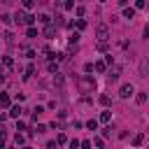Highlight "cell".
Instances as JSON below:
<instances>
[{"label": "cell", "mask_w": 149, "mask_h": 149, "mask_svg": "<svg viewBox=\"0 0 149 149\" xmlns=\"http://www.w3.org/2000/svg\"><path fill=\"white\" fill-rule=\"evenodd\" d=\"M100 105L109 107V105H112V98H109V95H100Z\"/></svg>", "instance_id": "obj_22"}, {"label": "cell", "mask_w": 149, "mask_h": 149, "mask_svg": "<svg viewBox=\"0 0 149 149\" xmlns=\"http://www.w3.org/2000/svg\"><path fill=\"white\" fill-rule=\"evenodd\" d=\"M93 70H95L93 63H86V65H84V72H93Z\"/></svg>", "instance_id": "obj_32"}, {"label": "cell", "mask_w": 149, "mask_h": 149, "mask_svg": "<svg viewBox=\"0 0 149 149\" xmlns=\"http://www.w3.org/2000/svg\"><path fill=\"white\" fill-rule=\"evenodd\" d=\"M0 105H2V107H12V98H9L7 93H0Z\"/></svg>", "instance_id": "obj_7"}, {"label": "cell", "mask_w": 149, "mask_h": 149, "mask_svg": "<svg viewBox=\"0 0 149 149\" xmlns=\"http://www.w3.org/2000/svg\"><path fill=\"white\" fill-rule=\"evenodd\" d=\"M142 142H144V135H142V133H137V135L133 137V147H142Z\"/></svg>", "instance_id": "obj_13"}, {"label": "cell", "mask_w": 149, "mask_h": 149, "mask_svg": "<svg viewBox=\"0 0 149 149\" xmlns=\"http://www.w3.org/2000/svg\"><path fill=\"white\" fill-rule=\"evenodd\" d=\"M61 7L63 9H74V0H61Z\"/></svg>", "instance_id": "obj_16"}, {"label": "cell", "mask_w": 149, "mask_h": 149, "mask_svg": "<svg viewBox=\"0 0 149 149\" xmlns=\"http://www.w3.org/2000/svg\"><path fill=\"white\" fill-rule=\"evenodd\" d=\"M35 5H37V0H23V7H26V9H33Z\"/></svg>", "instance_id": "obj_26"}, {"label": "cell", "mask_w": 149, "mask_h": 149, "mask_svg": "<svg viewBox=\"0 0 149 149\" xmlns=\"http://www.w3.org/2000/svg\"><path fill=\"white\" fill-rule=\"evenodd\" d=\"M54 33H56V28H54L51 23H47V28H44V37H54Z\"/></svg>", "instance_id": "obj_15"}, {"label": "cell", "mask_w": 149, "mask_h": 149, "mask_svg": "<svg viewBox=\"0 0 149 149\" xmlns=\"http://www.w3.org/2000/svg\"><path fill=\"white\" fill-rule=\"evenodd\" d=\"M135 102H137V105H144V102H147V93H144V91H140V93L135 95Z\"/></svg>", "instance_id": "obj_11"}, {"label": "cell", "mask_w": 149, "mask_h": 149, "mask_svg": "<svg viewBox=\"0 0 149 149\" xmlns=\"http://www.w3.org/2000/svg\"><path fill=\"white\" fill-rule=\"evenodd\" d=\"M33 74H35V65H28V68H26V74H23V79H30Z\"/></svg>", "instance_id": "obj_18"}, {"label": "cell", "mask_w": 149, "mask_h": 149, "mask_svg": "<svg viewBox=\"0 0 149 149\" xmlns=\"http://www.w3.org/2000/svg\"><path fill=\"white\" fill-rule=\"evenodd\" d=\"M56 142H58V144H68V137H65V133H61V135L56 137Z\"/></svg>", "instance_id": "obj_28"}, {"label": "cell", "mask_w": 149, "mask_h": 149, "mask_svg": "<svg viewBox=\"0 0 149 149\" xmlns=\"http://www.w3.org/2000/svg\"><path fill=\"white\" fill-rule=\"evenodd\" d=\"M133 93H135L133 84H121V86H119V95H121V98H130Z\"/></svg>", "instance_id": "obj_4"}, {"label": "cell", "mask_w": 149, "mask_h": 149, "mask_svg": "<svg viewBox=\"0 0 149 149\" xmlns=\"http://www.w3.org/2000/svg\"><path fill=\"white\" fill-rule=\"evenodd\" d=\"M98 51H105V54L109 51V47H107V40H105V42H98Z\"/></svg>", "instance_id": "obj_24"}, {"label": "cell", "mask_w": 149, "mask_h": 149, "mask_svg": "<svg viewBox=\"0 0 149 149\" xmlns=\"http://www.w3.org/2000/svg\"><path fill=\"white\" fill-rule=\"evenodd\" d=\"M7 116H9V114H2V112H0V123H2V121H5Z\"/></svg>", "instance_id": "obj_40"}, {"label": "cell", "mask_w": 149, "mask_h": 149, "mask_svg": "<svg viewBox=\"0 0 149 149\" xmlns=\"http://www.w3.org/2000/svg\"><path fill=\"white\" fill-rule=\"evenodd\" d=\"M147 7H149V0H147Z\"/></svg>", "instance_id": "obj_42"}, {"label": "cell", "mask_w": 149, "mask_h": 149, "mask_svg": "<svg viewBox=\"0 0 149 149\" xmlns=\"http://www.w3.org/2000/svg\"><path fill=\"white\" fill-rule=\"evenodd\" d=\"M68 144H70V147H72V149H77V147H81V142H79V140H70V142H68Z\"/></svg>", "instance_id": "obj_35"}, {"label": "cell", "mask_w": 149, "mask_h": 149, "mask_svg": "<svg viewBox=\"0 0 149 149\" xmlns=\"http://www.w3.org/2000/svg\"><path fill=\"white\" fill-rule=\"evenodd\" d=\"M119 77H121V68H119V65H112V68L107 70V79H109V81H116Z\"/></svg>", "instance_id": "obj_5"}, {"label": "cell", "mask_w": 149, "mask_h": 149, "mask_svg": "<svg viewBox=\"0 0 149 149\" xmlns=\"http://www.w3.org/2000/svg\"><path fill=\"white\" fill-rule=\"evenodd\" d=\"M14 142H16V144H23V142H26V137H23L21 133H16V135H14Z\"/></svg>", "instance_id": "obj_29"}, {"label": "cell", "mask_w": 149, "mask_h": 149, "mask_svg": "<svg viewBox=\"0 0 149 149\" xmlns=\"http://www.w3.org/2000/svg\"><path fill=\"white\" fill-rule=\"evenodd\" d=\"M105 63H107V65H114V56H112L109 51H107V56H105Z\"/></svg>", "instance_id": "obj_30"}, {"label": "cell", "mask_w": 149, "mask_h": 149, "mask_svg": "<svg viewBox=\"0 0 149 149\" xmlns=\"http://www.w3.org/2000/svg\"><path fill=\"white\" fill-rule=\"evenodd\" d=\"M109 116H112V112H109V109L100 112V121H102V123H107V121H109Z\"/></svg>", "instance_id": "obj_19"}, {"label": "cell", "mask_w": 149, "mask_h": 149, "mask_svg": "<svg viewBox=\"0 0 149 149\" xmlns=\"http://www.w3.org/2000/svg\"><path fill=\"white\" fill-rule=\"evenodd\" d=\"M100 2H107V0H100Z\"/></svg>", "instance_id": "obj_41"}, {"label": "cell", "mask_w": 149, "mask_h": 149, "mask_svg": "<svg viewBox=\"0 0 149 149\" xmlns=\"http://www.w3.org/2000/svg\"><path fill=\"white\" fill-rule=\"evenodd\" d=\"M144 37H147V40H149V23H147V26H144Z\"/></svg>", "instance_id": "obj_39"}, {"label": "cell", "mask_w": 149, "mask_h": 149, "mask_svg": "<svg viewBox=\"0 0 149 149\" xmlns=\"http://www.w3.org/2000/svg\"><path fill=\"white\" fill-rule=\"evenodd\" d=\"M84 126H86L88 130H98V119H88V121H86Z\"/></svg>", "instance_id": "obj_12"}, {"label": "cell", "mask_w": 149, "mask_h": 149, "mask_svg": "<svg viewBox=\"0 0 149 149\" xmlns=\"http://www.w3.org/2000/svg\"><path fill=\"white\" fill-rule=\"evenodd\" d=\"M135 7H137V9H142V7H147V0H135Z\"/></svg>", "instance_id": "obj_36"}, {"label": "cell", "mask_w": 149, "mask_h": 149, "mask_svg": "<svg viewBox=\"0 0 149 149\" xmlns=\"http://www.w3.org/2000/svg\"><path fill=\"white\" fill-rule=\"evenodd\" d=\"M140 77H147V63L140 65Z\"/></svg>", "instance_id": "obj_33"}, {"label": "cell", "mask_w": 149, "mask_h": 149, "mask_svg": "<svg viewBox=\"0 0 149 149\" xmlns=\"http://www.w3.org/2000/svg\"><path fill=\"white\" fill-rule=\"evenodd\" d=\"M74 14H77V16H84V14H86V7H84V5H77V7H74Z\"/></svg>", "instance_id": "obj_20"}, {"label": "cell", "mask_w": 149, "mask_h": 149, "mask_svg": "<svg viewBox=\"0 0 149 149\" xmlns=\"http://www.w3.org/2000/svg\"><path fill=\"white\" fill-rule=\"evenodd\" d=\"M26 35H28V37H37V28H33V26H26Z\"/></svg>", "instance_id": "obj_17"}, {"label": "cell", "mask_w": 149, "mask_h": 149, "mask_svg": "<svg viewBox=\"0 0 149 149\" xmlns=\"http://www.w3.org/2000/svg\"><path fill=\"white\" fill-rule=\"evenodd\" d=\"M112 130H114L112 126H105V128H102V137H109V135H112Z\"/></svg>", "instance_id": "obj_27"}, {"label": "cell", "mask_w": 149, "mask_h": 149, "mask_svg": "<svg viewBox=\"0 0 149 149\" xmlns=\"http://www.w3.org/2000/svg\"><path fill=\"white\" fill-rule=\"evenodd\" d=\"M37 21L47 26V23H51V16H49V14H37Z\"/></svg>", "instance_id": "obj_14"}, {"label": "cell", "mask_w": 149, "mask_h": 149, "mask_svg": "<svg viewBox=\"0 0 149 149\" xmlns=\"http://www.w3.org/2000/svg\"><path fill=\"white\" fill-rule=\"evenodd\" d=\"M116 5H121V7H126V5H128V0H116Z\"/></svg>", "instance_id": "obj_38"}, {"label": "cell", "mask_w": 149, "mask_h": 149, "mask_svg": "<svg viewBox=\"0 0 149 149\" xmlns=\"http://www.w3.org/2000/svg\"><path fill=\"white\" fill-rule=\"evenodd\" d=\"M42 112H44V107H42V105H35V109H33V119H37Z\"/></svg>", "instance_id": "obj_23"}, {"label": "cell", "mask_w": 149, "mask_h": 149, "mask_svg": "<svg viewBox=\"0 0 149 149\" xmlns=\"http://www.w3.org/2000/svg\"><path fill=\"white\" fill-rule=\"evenodd\" d=\"M14 21H16L19 26H33V23H35V16H33V14H28V12H23V9H16Z\"/></svg>", "instance_id": "obj_1"}, {"label": "cell", "mask_w": 149, "mask_h": 149, "mask_svg": "<svg viewBox=\"0 0 149 149\" xmlns=\"http://www.w3.org/2000/svg\"><path fill=\"white\" fill-rule=\"evenodd\" d=\"M21 112H23V109H21V105H12V107H9V112H7V114H9V116H12V119H19V116H21Z\"/></svg>", "instance_id": "obj_6"}, {"label": "cell", "mask_w": 149, "mask_h": 149, "mask_svg": "<svg viewBox=\"0 0 149 149\" xmlns=\"http://www.w3.org/2000/svg\"><path fill=\"white\" fill-rule=\"evenodd\" d=\"M93 65H95V72H107V63L105 61H95Z\"/></svg>", "instance_id": "obj_9"}, {"label": "cell", "mask_w": 149, "mask_h": 149, "mask_svg": "<svg viewBox=\"0 0 149 149\" xmlns=\"http://www.w3.org/2000/svg\"><path fill=\"white\" fill-rule=\"evenodd\" d=\"M2 65H5V68H12V65H14V61H12L9 56H2Z\"/></svg>", "instance_id": "obj_25"}, {"label": "cell", "mask_w": 149, "mask_h": 149, "mask_svg": "<svg viewBox=\"0 0 149 149\" xmlns=\"http://www.w3.org/2000/svg\"><path fill=\"white\" fill-rule=\"evenodd\" d=\"M95 37H98V42H105V40H109V28H107L105 23L95 26Z\"/></svg>", "instance_id": "obj_3"}, {"label": "cell", "mask_w": 149, "mask_h": 149, "mask_svg": "<svg viewBox=\"0 0 149 149\" xmlns=\"http://www.w3.org/2000/svg\"><path fill=\"white\" fill-rule=\"evenodd\" d=\"M79 86H81V91L86 93V91H93L95 88V79L93 77H88V74H84L81 79H79Z\"/></svg>", "instance_id": "obj_2"}, {"label": "cell", "mask_w": 149, "mask_h": 149, "mask_svg": "<svg viewBox=\"0 0 149 149\" xmlns=\"http://www.w3.org/2000/svg\"><path fill=\"white\" fill-rule=\"evenodd\" d=\"M123 19H135V9L133 7H123Z\"/></svg>", "instance_id": "obj_10"}, {"label": "cell", "mask_w": 149, "mask_h": 149, "mask_svg": "<svg viewBox=\"0 0 149 149\" xmlns=\"http://www.w3.org/2000/svg\"><path fill=\"white\" fill-rule=\"evenodd\" d=\"M47 70H49V72H58V61L49 58V63H47Z\"/></svg>", "instance_id": "obj_8"}, {"label": "cell", "mask_w": 149, "mask_h": 149, "mask_svg": "<svg viewBox=\"0 0 149 149\" xmlns=\"http://www.w3.org/2000/svg\"><path fill=\"white\" fill-rule=\"evenodd\" d=\"M72 26H77V30H84V28H86V21H84V19H77Z\"/></svg>", "instance_id": "obj_21"}, {"label": "cell", "mask_w": 149, "mask_h": 149, "mask_svg": "<svg viewBox=\"0 0 149 149\" xmlns=\"http://www.w3.org/2000/svg\"><path fill=\"white\" fill-rule=\"evenodd\" d=\"M79 42V33H72V37H70V44H77Z\"/></svg>", "instance_id": "obj_31"}, {"label": "cell", "mask_w": 149, "mask_h": 149, "mask_svg": "<svg viewBox=\"0 0 149 149\" xmlns=\"http://www.w3.org/2000/svg\"><path fill=\"white\" fill-rule=\"evenodd\" d=\"M54 84H58V86H61V84H63V77H61V74H58V72H56V74H54Z\"/></svg>", "instance_id": "obj_34"}, {"label": "cell", "mask_w": 149, "mask_h": 149, "mask_svg": "<svg viewBox=\"0 0 149 149\" xmlns=\"http://www.w3.org/2000/svg\"><path fill=\"white\" fill-rule=\"evenodd\" d=\"M0 21H2V23H9V21H12V16H9V14H2V16H0Z\"/></svg>", "instance_id": "obj_37"}]
</instances>
